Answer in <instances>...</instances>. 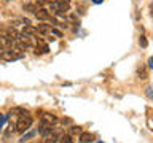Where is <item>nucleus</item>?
<instances>
[{
  "label": "nucleus",
  "instance_id": "1",
  "mask_svg": "<svg viewBox=\"0 0 153 143\" xmlns=\"http://www.w3.org/2000/svg\"><path fill=\"white\" fill-rule=\"evenodd\" d=\"M30 126H32V116L29 113H24L22 116H19L18 122H16V132H21L22 133V132L29 130Z\"/></svg>",
  "mask_w": 153,
  "mask_h": 143
},
{
  "label": "nucleus",
  "instance_id": "2",
  "mask_svg": "<svg viewBox=\"0 0 153 143\" xmlns=\"http://www.w3.org/2000/svg\"><path fill=\"white\" fill-rule=\"evenodd\" d=\"M50 5H51V10L56 14H64L70 8V0H56V2H53Z\"/></svg>",
  "mask_w": 153,
  "mask_h": 143
},
{
  "label": "nucleus",
  "instance_id": "3",
  "mask_svg": "<svg viewBox=\"0 0 153 143\" xmlns=\"http://www.w3.org/2000/svg\"><path fill=\"white\" fill-rule=\"evenodd\" d=\"M22 57H24V54H22V52H19L18 49H5V51L0 52V59L7 60V62L18 60V59H22Z\"/></svg>",
  "mask_w": 153,
  "mask_h": 143
},
{
  "label": "nucleus",
  "instance_id": "4",
  "mask_svg": "<svg viewBox=\"0 0 153 143\" xmlns=\"http://www.w3.org/2000/svg\"><path fill=\"white\" fill-rule=\"evenodd\" d=\"M33 48H35V54H46V52L50 51L48 45L42 40V38H38L37 43H35V46H33Z\"/></svg>",
  "mask_w": 153,
  "mask_h": 143
},
{
  "label": "nucleus",
  "instance_id": "5",
  "mask_svg": "<svg viewBox=\"0 0 153 143\" xmlns=\"http://www.w3.org/2000/svg\"><path fill=\"white\" fill-rule=\"evenodd\" d=\"M57 122V118L51 113H45L42 114V124H48V126H53V124Z\"/></svg>",
  "mask_w": 153,
  "mask_h": 143
},
{
  "label": "nucleus",
  "instance_id": "6",
  "mask_svg": "<svg viewBox=\"0 0 153 143\" xmlns=\"http://www.w3.org/2000/svg\"><path fill=\"white\" fill-rule=\"evenodd\" d=\"M35 18L40 19V21H48V19H51V14L48 13L45 8H38L35 11Z\"/></svg>",
  "mask_w": 153,
  "mask_h": 143
},
{
  "label": "nucleus",
  "instance_id": "7",
  "mask_svg": "<svg viewBox=\"0 0 153 143\" xmlns=\"http://www.w3.org/2000/svg\"><path fill=\"white\" fill-rule=\"evenodd\" d=\"M24 113H27V110H24L22 107H14V108H11V111H10V114L8 116H22Z\"/></svg>",
  "mask_w": 153,
  "mask_h": 143
},
{
  "label": "nucleus",
  "instance_id": "8",
  "mask_svg": "<svg viewBox=\"0 0 153 143\" xmlns=\"http://www.w3.org/2000/svg\"><path fill=\"white\" fill-rule=\"evenodd\" d=\"M94 140V135L93 133H89V132H81V135H80V142L81 143H91Z\"/></svg>",
  "mask_w": 153,
  "mask_h": 143
},
{
  "label": "nucleus",
  "instance_id": "9",
  "mask_svg": "<svg viewBox=\"0 0 153 143\" xmlns=\"http://www.w3.org/2000/svg\"><path fill=\"white\" fill-rule=\"evenodd\" d=\"M35 29H37L38 33H43V35H45V33H51V27L48 26V24H40V26H37Z\"/></svg>",
  "mask_w": 153,
  "mask_h": 143
},
{
  "label": "nucleus",
  "instance_id": "10",
  "mask_svg": "<svg viewBox=\"0 0 153 143\" xmlns=\"http://www.w3.org/2000/svg\"><path fill=\"white\" fill-rule=\"evenodd\" d=\"M35 133H37V132H33V130H32V132H29V133H26V135H22V137H21V140H19V142H21V143H26V142L29 140V138L35 137Z\"/></svg>",
  "mask_w": 153,
  "mask_h": 143
},
{
  "label": "nucleus",
  "instance_id": "11",
  "mask_svg": "<svg viewBox=\"0 0 153 143\" xmlns=\"http://www.w3.org/2000/svg\"><path fill=\"white\" fill-rule=\"evenodd\" d=\"M24 10H27V11H32V13H35L38 8H35V5H33V3H27V5H24Z\"/></svg>",
  "mask_w": 153,
  "mask_h": 143
},
{
  "label": "nucleus",
  "instance_id": "12",
  "mask_svg": "<svg viewBox=\"0 0 153 143\" xmlns=\"http://www.w3.org/2000/svg\"><path fill=\"white\" fill-rule=\"evenodd\" d=\"M139 43H140L142 48H147V38H145V35H140V38H139Z\"/></svg>",
  "mask_w": 153,
  "mask_h": 143
},
{
  "label": "nucleus",
  "instance_id": "13",
  "mask_svg": "<svg viewBox=\"0 0 153 143\" xmlns=\"http://www.w3.org/2000/svg\"><path fill=\"white\" fill-rule=\"evenodd\" d=\"M139 78H142V80L147 78V72H145V69H139Z\"/></svg>",
  "mask_w": 153,
  "mask_h": 143
},
{
  "label": "nucleus",
  "instance_id": "14",
  "mask_svg": "<svg viewBox=\"0 0 153 143\" xmlns=\"http://www.w3.org/2000/svg\"><path fill=\"white\" fill-rule=\"evenodd\" d=\"M53 2H56V0H37V3H38V5H45V3H53Z\"/></svg>",
  "mask_w": 153,
  "mask_h": 143
},
{
  "label": "nucleus",
  "instance_id": "15",
  "mask_svg": "<svg viewBox=\"0 0 153 143\" xmlns=\"http://www.w3.org/2000/svg\"><path fill=\"white\" fill-rule=\"evenodd\" d=\"M62 143H74V140H72V137H69V135H65L64 138H62Z\"/></svg>",
  "mask_w": 153,
  "mask_h": 143
},
{
  "label": "nucleus",
  "instance_id": "16",
  "mask_svg": "<svg viewBox=\"0 0 153 143\" xmlns=\"http://www.w3.org/2000/svg\"><path fill=\"white\" fill-rule=\"evenodd\" d=\"M8 116H0V130H2V126L5 124V121H7Z\"/></svg>",
  "mask_w": 153,
  "mask_h": 143
},
{
  "label": "nucleus",
  "instance_id": "17",
  "mask_svg": "<svg viewBox=\"0 0 153 143\" xmlns=\"http://www.w3.org/2000/svg\"><path fill=\"white\" fill-rule=\"evenodd\" d=\"M147 95L150 99H153V88H147Z\"/></svg>",
  "mask_w": 153,
  "mask_h": 143
},
{
  "label": "nucleus",
  "instance_id": "18",
  "mask_svg": "<svg viewBox=\"0 0 153 143\" xmlns=\"http://www.w3.org/2000/svg\"><path fill=\"white\" fill-rule=\"evenodd\" d=\"M72 133H81V127H72Z\"/></svg>",
  "mask_w": 153,
  "mask_h": 143
},
{
  "label": "nucleus",
  "instance_id": "19",
  "mask_svg": "<svg viewBox=\"0 0 153 143\" xmlns=\"http://www.w3.org/2000/svg\"><path fill=\"white\" fill-rule=\"evenodd\" d=\"M148 67H150V69H153V57H152L150 60H148Z\"/></svg>",
  "mask_w": 153,
  "mask_h": 143
},
{
  "label": "nucleus",
  "instance_id": "20",
  "mask_svg": "<svg viewBox=\"0 0 153 143\" xmlns=\"http://www.w3.org/2000/svg\"><path fill=\"white\" fill-rule=\"evenodd\" d=\"M91 2H93V3H96V5H99V3H102L104 0H91Z\"/></svg>",
  "mask_w": 153,
  "mask_h": 143
},
{
  "label": "nucleus",
  "instance_id": "21",
  "mask_svg": "<svg viewBox=\"0 0 153 143\" xmlns=\"http://www.w3.org/2000/svg\"><path fill=\"white\" fill-rule=\"evenodd\" d=\"M0 49H2V45H0Z\"/></svg>",
  "mask_w": 153,
  "mask_h": 143
},
{
  "label": "nucleus",
  "instance_id": "22",
  "mask_svg": "<svg viewBox=\"0 0 153 143\" xmlns=\"http://www.w3.org/2000/svg\"><path fill=\"white\" fill-rule=\"evenodd\" d=\"M7 2H10V0H7Z\"/></svg>",
  "mask_w": 153,
  "mask_h": 143
}]
</instances>
